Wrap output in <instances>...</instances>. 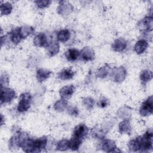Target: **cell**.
<instances>
[{
    "label": "cell",
    "mask_w": 153,
    "mask_h": 153,
    "mask_svg": "<svg viewBox=\"0 0 153 153\" xmlns=\"http://www.w3.org/2000/svg\"><path fill=\"white\" fill-rule=\"evenodd\" d=\"M47 139L45 137H42L36 139L28 138L22 148L26 152H41L47 145Z\"/></svg>",
    "instance_id": "6da1fadb"
},
{
    "label": "cell",
    "mask_w": 153,
    "mask_h": 153,
    "mask_svg": "<svg viewBox=\"0 0 153 153\" xmlns=\"http://www.w3.org/2000/svg\"><path fill=\"white\" fill-rule=\"evenodd\" d=\"M31 96L29 93H25L21 95L17 106L19 112H23L28 110L30 106Z\"/></svg>",
    "instance_id": "7a4b0ae2"
},
{
    "label": "cell",
    "mask_w": 153,
    "mask_h": 153,
    "mask_svg": "<svg viewBox=\"0 0 153 153\" xmlns=\"http://www.w3.org/2000/svg\"><path fill=\"white\" fill-rule=\"evenodd\" d=\"M152 97L150 96L143 102L140 108V114L142 116L145 117L152 114L153 109Z\"/></svg>",
    "instance_id": "3957f363"
},
{
    "label": "cell",
    "mask_w": 153,
    "mask_h": 153,
    "mask_svg": "<svg viewBox=\"0 0 153 153\" xmlns=\"http://www.w3.org/2000/svg\"><path fill=\"white\" fill-rule=\"evenodd\" d=\"M16 97L15 91L10 88H1V101L2 103H8Z\"/></svg>",
    "instance_id": "277c9868"
},
{
    "label": "cell",
    "mask_w": 153,
    "mask_h": 153,
    "mask_svg": "<svg viewBox=\"0 0 153 153\" xmlns=\"http://www.w3.org/2000/svg\"><path fill=\"white\" fill-rule=\"evenodd\" d=\"M153 20L151 16L145 17L139 23V27L140 29L146 31H151L152 29Z\"/></svg>",
    "instance_id": "5b68a950"
},
{
    "label": "cell",
    "mask_w": 153,
    "mask_h": 153,
    "mask_svg": "<svg viewBox=\"0 0 153 153\" xmlns=\"http://www.w3.org/2000/svg\"><path fill=\"white\" fill-rule=\"evenodd\" d=\"M48 39L47 36L45 33H38L33 39V43L35 46L41 47H45L48 46Z\"/></svg>",
    "instance_id": "8992f818"
},
{
    "label": "cell",
    "mask_w": 153,
    "mask_h": 153,
    "mask_svg": "<svg viewBox=\"0 0 153 153\" xmlns=\"http://www.w3.org/2000/svg\"><path fill=\"white\" fill-rule=\"evenodd\" d=\"M88 133V128L84 124H79L74 129V136L78 139H83Z\"/></svg>",
    "instance_id": "52a82bcc"
},
{
    "label": "cell",
    "mask_w": 153,
    "mask_h": 153,
    "mask_svg": "<svg viewBox=\"0 0 153 153\" xmlns=\"http://www.w3.org/2000/svg\"><path fill=\"white\" fill-rule=\"evenodd\" d=\"M80 56L85 61L92 60L94 57V52L91 48L86 47L82 50L80 53Z\"/></svg>",
    "instance_id": "ba28073f"
},
{
    "label": "cell",
    "mask_w": 153,
    "mask_h": 153,
    "mask_svg": "<svg viewBox=\"0 0 153 153\" xmlns=\"http://www.w3.org/2000/svg\"><path fill=\"white\" fill-rule=\"evenodd\" d=\"M75 91V88L73 85H66L63 87L60 90V96L63 99H68L72 96Z\"/></svg>",
    "instance_id": "9c48e42d"
},
{
    "label": "cell",
    "mask_w": 153,
    "mask_h": 153,
    "mask_svg": "<svg viewBox=\"0 0 153 153\" xmlns=\"http://www.w3.org/2000/svg\"><path fill=\"white\" fill-rule=\"evenodd\" d=\"M102 148L108 152L120 151V150H116L117 149V148L116 147L115 143L112 140H105L103 141L102 145Z\"/></svg>",
    "instance_id": "30bf717a"
},
{
    "label": "cell",
    "mask_w": 153,
    "mask_h": 153,
    "mask_svg": "<svg viewBox=\"0 0 153 153\" xmlns=\"http://www.w3.org/2000/svg\"><path fill=\"white\" fill-rule=\"evenodd\" d=\"M127 47L126 41L121 38H118L115 40L112 45V48L115 51H123Z\"/></svg>",
    "instance_id": "8fae6325"
},
{
    "label": "cell",
    "mask_w": 153,
    "mask_h": 153,
    "mask_svg": "<svg viewBox=\"0 0 153 153\" xmlns=\"http://www.w3.org/2000/svg\"><path fill=\"white\" fill-rule=\"evenodd\" d=\"M148 44L145 40L140 39L136 43L134 47V50L137 54H140L145 52V51L148 48Z\"/></svg>",
    "instance_id": "7c38bea8"
},
{
    "label": "cell",
    "mask_w": 153,
    "mask_h": 153,
    "mask_svg": "<svg viewBox=\"0 0 153 153\" xmlns=\"http://www.w3.org/2000/svg\"><path fill=\"white\" fill-rule=\"evenodd\" d=\"M75 75L74 71L71 69H64L58 74V77L62 80L72 79Z\"/></svg>",
    "instance_id": "4fadbf2b"
},
{
    "label": "cell",
    "mask_w": 153,
    "mask_h": 153,
    "mask_svg": "<svg viewBox=\"0 0 153 153\" xmlns=\"http://www.w3.org/2000/svg\"><path fill=\"white\" fill-rule=\"evenodd\" d=\"M80 56L79 51L75 48L69 49L65 53V56L69 61H75Z\"/></svg>",
    "instance_id": "5bb4252c"
},
{
    "label": "cell",
    "mask_w": 153,
    "mask_h": 153,
    "mask_svg": "<svg viewBox=\"0 0 153 153\" xmlns=\"http://www.w3.org/2000/svg\"><path fill=\"white\" fill-rule=\"evenodd\" d=\"M51 74V72L50 71L39 69L36 72V79L39 82H41L47 79L50 76Z\"/></svg>",
    "instance_id": "9a60e30c"
},
{
    "label": "cell",
    "mask_w": 153,
    "mask_h": 153,
    "mask_svg": "<svg viewBox=\"0 0 153 153\" xmlns=\"http://www.w3.org/2000/svg\"><path fill=\"white\" fill-rule=\"evenodd\" d=\"M71 37V33L68 29H63L60 30L57 35V38L61 42H66Z\"/></svg>",
    "instance_id": "2e32d148"
},
{
    "label": "cell",
    "mask_w": 153,
    "mask_h": 153,
    "mask_svg": "<svg viewBox=\"0 0 153 153\" xmlns=\"http://www.w3.org/2000/svg\"><path fill=\"white\" fill-rule=\"evenodd\" d=\"M19 30L22 39H24L27 37L34 32V29L33 27L30 26H22L19 28Z\"/></svg>",
    "instance_id": "e0dca14e"
},
{
    "label": "cell",
    "mask_w": 153,
    "mask_h": 153,
    "mask_svg": "<svg viewBox=\"0 0 153 153\" xmlns=\"http://www.w3.org/2000/svg\"><path fill=\"white\" fill-rule=\"evenodd\" d=\"M82 140L81 139H78L73 136L70 140H69V146L71 150H78L81 144Z\"/></svg>",
    "instance_id": "ac0fdd59"
},
{
    "label": "cell",
    "mask_w": 153,
    "mask_h": 153,
    "mask_svg": "<svg viewBox=\"0 0 153 153\" xmlns=\"http://www.w3.org/2000/svg\"><path fill=\"white\" fill-rule=\"evenodd\" d=\"M119 130L121 133H129L131 130L130 121L127 120L123 121L119 124Z\"/></svg>",
    "instance_id": "d6986e66"
},
{
    "label": "cell",
    "mask_w": 153,
    "mask_h": 153,
    "mask_svg": "<svg viewBox=\"0 0 153 153\" xmlns=\"http://www.w3.org/2000/svg\"><path fill=\"white\" fill-rule=\"evenodd\" d=\"M128 148L131 151H140V143L139 137L131 140L128 142Z\"/></svg>",
    "instance_id": "ffe728a7"
},
{
    "label": "cell",
    "mask_w": 153,
    "mask_h": 153,
    "mask_svg": "<svg viewBox=\"0 0 153 153\" xmlns=\"http://www.w3.org/2000/svg\"><path fill=\"white\" fill-rule=\"evenodd\" d=\"M10 38L11 41L16 44L19 43L22 41V38L19 32V28L15 29L11 31V32L10 33Z\"/></svg>",
    "instance_id": "44dd1931"
},
{
    "label": "cell",
    "mask_w": 153,
    "mask_h": 153,
    "mask_svg": "<svg viewBox=\"0 0 153 153\" xmlns=\"http://www.w3.org/2000/svg\"><path fill=\"white\" fill-rule=\"evenodd\" d=\"M126 76V71L123 68H119L115 73V80L117 82H120L124 79Z\"/></svg>",
    "instance_id": "7402d4cb"
},
{
    "label": "cell",
    "mask_w": 153,
    "mask_h": 153,
    "mask_svg": "<svg viewBox=\"0 0 153 153\" xmlns=\"http://www.w3.org/2000/svg\"><path fill=\"white\" fill-rule=\"evenodd\" d=\"M152 77V72L149 70H144L143 71L140 75V80L143 83H146L147 82L149 81Z\"/></svg>",
    "instance_id": "603a6c76"
},
{
    "label": "cell",
    "mask_w": 153,
    "mask_h": 153,
    "mask_svg": "<svg viewBox=\"0 0 153 153\" xmlns=\"http://www.w3.org/2000/svg\"><path fill=\"white\" fill-rule=\"evenodd\" d=\"M59 51V45L57 42H53L48 45V53L50 56H54Z\"/></svg>",
    "instance_id": "cb8c5ba5"
},
{
    "label": "cell",
    "mask_w": 153,
    "mask_h": 153,
    "mask_svg": "<svg viewBox=\"0 0 153 153\" xmlns=\"http://www.w3.org/2000/svg\"><path fill=\"white\" fill-rule=\"evenodd\" d=\"M12 11V5L10 3L5 2L1 5V12L2 15H8Z\"/></svg>",
    "instance_id": "d4e9b609"
},
{
    "label": "cell",
    "mask_w": 153,
    "mask_h": 153,
    "mask_svg": "<svg viewBox=\"0 0 153 153\" xmlns=\"http://www.w3.org/2000/svg\"><path fill=\"white\" fill-rule=\"evenodd\" d=\"M69 148V140H62L59 141L56 146V149L59 151H65Z\"/></svg>",
    "instance_id": "484cf974"
},
{
    "label": "cell",
    "mask_w": 153,
    "mask_h": 153,
    "mask_svg": "<svg viewBox=\"0 0 153 153\" xmlns=\"http://www.w3.org/2000/svg\"><path fill=\"white\" fill-rule=\"evenodd\" d=\"M67 105V102H66L65 99H62V100H60L54 104V109L56 111H62L65 109Z\"/></svg>",
    "instance_id": "4316f807"
},
{
    "label": "cell",
    "mask_w": 153,
    "mask_h": 153,
    "mask_svg": "<svg viewBox=\"0 0 153 153\" xmlns=\"http://www.w3.org/2000/svg\"><path fill=\"white\" fill-rule=\"evenodd\" d=\"M109 72V69L107 66H102L101 68H100L97 72V76L99 78H105L107 76Z\"/></svg>",
    "instance_id": "83f0119b"
},
{
    "label": "cell",
    "mask_w": 153,
    "mask_h": 153,
    "mask_svg": "<svg viewBox=\"0 0 153 153\" xmlns=\"http://www.w3.org/2000/svg\"><path fill=\"white\" fill-rule=\"evenodd\" d=\"M83 103L87 108L90 109L94 106V101L92 98L88 97V98L85 99V100L83 101Z\"/></svg>",
    "instance_id": "f1b7e54d"
},
{
    "label": "cell",
    "mask_w": 153,
    "mask_h": 153,
    "mask_svg": "<svg viewBox=\"0 0 153 153\" xmlns=\"http://www.w3.org/2000/svg\"><path fill=\"white\" fill-rule=\"evenodd\" d=\"M35 2L39 8H44L45 7H48L50 4L51 1H37Z\"/></svg>",
    "instance_id": "f546056e"
},
{
    "label": "cell",
    "mask_w": 153,
    "mask_h": 153,
    "mask_svg": "<svg viewBox=\"0 0 153 153\" xmlns=\"http://www.w3.org/2000/svg\"><path fill=\"white\" fill-rule=\"evenodd\" d=\"M108 100L106 99H101L100 100H99L98 105L99 107L105 108L108 105Z\"/></svg>",
    "instance_id": "4dcf8cb0"
},
{
    "label": "cell",
    "mask_w": 153,
    "mask_h": 153,
    "mask_svg": "<svg viewBox=\"0 0 153 153\" xmlns=\"http://www.w3.org/2000/svg\"><path fill=\"white\" fill-rule=\"evenodd\" d=\"M70 114L71 115H77L78 114V109L76 108H72L71 109H69Z\"/></svg>",
    "instance_id": "1f68e13d"
}]
</instances>
